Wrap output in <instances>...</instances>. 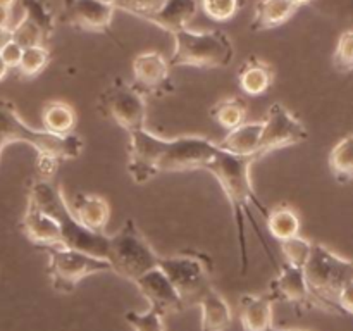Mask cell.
<instances>
[{"mask_svg": "<svg viewBox=\"0 0 353 331\" xmlns=\"http://www.w3.org/2000/svg\"><path fill=\"white\" fill-rule=\"evenodd\" d=\"M7 72H9V66H7L6 61H3V59L0 57V81H2V79L6 78Z\"/></svg>", "mask_w": 353, "mask_h": 331, "instance_id": "obj_40", "label": "cell"}, {"mask_svg": "<svg viewBox=\"0 0 353 331\" xmlns=\"http://www.w3.org/2000/svg\"><path fill=\"white\" fill-rule=\"evenodd\" d=\"M10 40V28H0V48Z\"/></svg>", "mask_w": 353, "mask_h": 331, "instance_id": "obj_39", "label": "cell"}, {"mask_svg": "<svg viewBox=\"0 0 353 331\" xmlns=\"http://www.w3.org/2000/svg\"><path fill=\"white\" fill-rule=\"evenodd\" d=\"M159 268L164 271L169 281L178 292L183 305L195 307L212 290V262L205 254L179 252L176 255L159 257Z\"/></svg>", "mask_w": 353, "mask_h": 331, "instance_id": "obj_7", "label": "cell"}, {"mask_svg": "<svg viewBox=\"0 0 353 331\" xmlns=\"http://www.w3.org/2000/svg\"><path fill=\"white\" fill-rule=\"evenodd\" d=\"M21 2H23L24 16L30 17L34 24H38V28L43 31L45 38L48 40L55 30V16L50 3L47 0H21Z\"/></svg>", "mask_w": 353, "mask_h": 331, "instance_id": "obj_29", "label": "cell"}, {"mask_svg": "<svg viewBox=\"0 0 353 331\" xmlns=\"http://www.w3.org/2000/svg\"><path fill=\"white\" fill-rule=\"evenodd\" d=\"M71 210L76 219L95 233H103L110 217V207L103 197L78 192L72 199Z\"/></svg>", "mask_w": 353, "mask_h": 331, "instance_id": "obj_18", "label": "cell"}, {"mask_svg": "<svg viewBox=\"0 0 353 331\" xmlns=\"http://www.w3.org/2000/svg\"><path fill=\"white\" fill-rule=\"evenodd\" d=\"M199 12V0H164L161 9L148 14L145 21L154 23L155 26L176 33V31L188 28V23Z\"/></svg>", "mask_w": 353, "mask_h": 331, "instance_id": "obj_19", "label": "cell"}, {"mask_svg": "<svg viewBox=\"0 0 353 331\" xmlns=\"http://www.w3.org/2000/svg\"><path fill=\"white\" fill-rule=\"evenodd\" d=\"M116 7L103 0H64L62 17L71 26L85 31H105L112 23Z\"/></svg>", "mask_w": 353, "mask_h": 331, "instance_id": "obj_15", "label": "cell"}, {"mask_svg": "<svg viewBox=\"0 0 353 331\" xmlns=\"http://www.w3.org/2000/svg\"><path fill=\"white\" fill-rule=\"evenodd\" d=\"M330 169L340 183L353 181V133L341 138L330 154Z\"/></svg>", "mask_w": 353, "mask_h": 331, "instance_id": "obj_27", "label": "cell"}, {"mask_svg": "<svg viewBox=\"0 0 353 331\" xmlns=\"http://www.w3.org/2000/svg\"><path fill=\"white\" fill-rule=\"evenodd\" d=\"M133 283L140 290L141 295L147 299V302L150 303L152 309H155L162 316L185 310L178 292L159 265L141 274Z\"/></svg>", "mask_w": 353, "mask_h": 331, "instance_id": "obj_14", "label": "cell"}, {"mask_svg": "<svg viewBox=\"0 0 353 331\" xmlns=\"http://www.w3.org/2000/svg\"><path fill=\"white\" fill-rule=\"evenodd\" d=\"M209 116L214 123L219 126L226 128L228 131L233 128L240 126L245 123V116H247V103L238 97H231V99H223L219 102L214 103L209 110Z\"/></svg>", "mask_w": 353, "mask_h": 331, "instance_id": "obj_26", "label": "cell"}, {"mask_svg": "<svg viewBox=\"0 0 353 331\" xmlns=\"http://www.w3.org/2000/svg\"><path fill=\"white\" fill-rule=\"evenodd\" d=\"M240 303V323L243 331H269L272 324V305L274 302L268 293H243L238 300Z\"/></svg>", "mask_w": 353, "mask_h": 331, "instance_id": "obj_17", "label": "cell"}, {"mask_svg": "<svg viewBox=\"0 0 353 331\" xmlns=\"http://www.w3.org/2000/svg\"><path fill=\"white\" fill-rule=\"evenodd\" d=\"M274 72L265 61L257 57H250L238 69V85L241 92L250 97L264 95L272 85Z\"/></svg>", "mask_w": 353, "mask_h": 331, "instance_id": "obj_22", "label": "cell"}, {"mask_svg": "<svg viewBox=\"0 0 353 331\" xmlns=\"http://www.w3.org/2000/svg\"><path fill=\"white\" fill-rule=\"evenodd\" d=\"M264 219L271 237L276 238L279 243L300 234V226H302L300 216L288 203H279L272 209H268Z\"/></svg>", "mask_w": 353, "mask_h": 331, "instance_id": "obj_24", "label": "cell"}, {"mask_svg": "<svg viewBox=\"0 0 353 331\" xmlns=\"http://www.w3.org/2000/svg\"><path fill=\"white\" fill-rule=\"evenodd\" d=\"M28 143L40 154L38 164L59 166L62 161H72L85 148L83 137L74 131L69 134H55L45 130H34L21 119L16 106L10 100L0 99V143Z\"/></svg>", "mask_w": 353, "mask_h": 331, "instance_id": "obj_4", "label": "cell"}, {"mask_svg": "<svg viewBox=\"0 0 353 331\" xmlns=\"http://www.w3.org/2000/svg\"><path fill=\"white\" fill-rule=\"evenodd\" d=\"M254 161H255L254 157L234 155V154H230V152L223 150V148H219V150L216 152V155L209 161V164L205 166L207 171H209L210 174L216 176L221 188L224 190L231 207H233V219H234V228H236L238 250H240L241 274H247L248 272L247 223L250 224V226L254 228L255 233H257L259 240H261L269 261L276 265V269L279 268L278 261H276V255L272 254L271 247H269L268 241H265L264 234H262L261 228H259L257 221H255L254 214H252V209H250V205L254 203V205L259 209V212L262 214V217H265V214H268V207L257 199V193H255L254 186H252L250 166L254 164Z\"/></svg>", "mask_w": 353, "mask_h": 331, "instance_id": "obj_2", "label": "cell"}, {"mask_svg": "<svg viewBox=\"0 0 353 331\" xmlns=\"http://www.w3.org/2000/svg\"><path fill=\"white\" fill-rule=\"evenodd\" d=\"M338 305H340L341 312L353 316V279L343 286V290L338 295Z\"/></svg>", "mask_w": 353, "mask_h": 331, "instance_id": "obj_37", "label": "cell"}, {"mask_svg": "<svg viewBox=\"0 0 353 331\" xmlns=\"http://www.w3.org/2000/svg\"><path fill=\"white\" fill-rule=\"evenodd\" d=\"M126 321L134 331H165L164 316L159 314L155 309H148L145 312H126Z\"/></svg>", "mask_w": 353, "mask_h": 331, "instance_id": "obj_32", "label": "cell"}, {"mask_svg": "<svg viewBox=\"0 0 353 331\" xmlns=\"http://www.w3.org/2000/svg\"><path fill=\"white\" fill-rule=\"evenodd\" d=\"M3 148H6V145H3V143H0V155H2V152H3Z\"/></svg>", "mask_w": 353, "mask_h": 331, "instance_id": "obj_44", "label": "cell"}, {"mask_svg": "<svg viewBox=\"0 0 353 331\" xmlns=\"http://www.w3.org/2000/svg\"><path fill=\"white\" fill-rule=\"evenodd\" d=\"M133 86L143 95H168L174 90L171 66L159 52H141L133 59Z\"/></svg>", "mask_w": 353, "mask_h": 331, "instance_id": "obj_13", "label": "cell"}, {"mask_svg": "<svg viewBox=\"0 0 353 331\" xmlns=\"http://www.w3.org/2000/svg\"><path fill=\"white\" fill-rule=\"evenodd\" d=\"M97 110L128 133L147 128L145 95L134 88L133 83H128L123 78H116L100 93Z\"/></svg>", "mask_w": 353, "mask_h": 331, "instance_id": "obj_10", "label": "cell"}, {"mask_svg": "<svg viewBox=\"0 0 353 331\" xmlns=\"http://www.w3.org/2000/svg\"><path fill=\"white\" fill-rule=\"evenodd\" d=\"M16 0H0V7H6V9H12Z\"/></svg>", "mask_w": 353, "mask_h": 331, "instance_id": "obj_41", "label": "cell"}, {"mask_svg": "<svg viewBox=\"0 0 353 331\" xmlns=\"http://www.w3.org/2000/svg\"><path fill=\"white\" fill-rule=\"evenodd\" d=\"M48 255V276L54 290L61 293H72L79 281L92 274L112 271L110 262L103 257L86 254L68 247H43Z\"/></svg>", "mask_w": 353, "mask_h": 331, "instance_id": "obj_9", "label": "cell"}, {"mask_svg": "<svg viewBox=\"0 0 353 331\" xmlns=\"http://www.w3.org/2000/svg\"><path fill=\"white\" fill-rule=\"evenodd\" d=\"M50 62V50L45 45H34V47L23 48V57H21L17 72L23 78H34L40 74Z\"/></svg>", "mask_w": 353, "mask_h": 331, "instance_id": "obj_28", "label": "cell"}, {"mask_svg": "<svg viewBox=\"0 0 353 331\" xmlns=\"http://www.w3.org/2000/svg\"><path fill=\"white\" fill-rule=\"evenodd\" d=\"M128 134V172L138 185L150 181L161 172L205 169L219 150L216 141L203 137L162 138L147 128Z\"/></svg>", "mask_w": 353, "mask_h": 331, "instance_id": "obj_1", "label": "cell"}, {"mask_svg": "<svg viewBox=\"0 0 353 331\" xmlns=\"http://www.w3.org/2000/svg\"><path fill=\"white\" fill-rule=\"evenodd\" d=\"M296 7L292 0H259L254 10L252 30L262 31L285 24L295 14Z\"/></svg>", "mask_w": 353, "mask_h": 331, "instance_id": "obj_23", "label": "cell"}, {"mask_svg": "<svg viewBox=\"0 0 353 331\" xmlns=\"http://www.w3.org/2000/svg\"><path fill=\"white\" fill-rule=\"evenodd\" d=\"M262 124L264 128H262L261 145H259L261 157L272 150L302 143L309 137L305 124L281 102H274L269 106Z\"/></svg>", "mask_w": 353, "mask_h": 331, "instance_id": "obj_11", "label": "cell"}, {"mask_svg": "<svg viewBox=\"0 0 353 331\" xmlns=\"http://www.w3.org/2000/svg\"><path fill=\"white\" fill-rule=\"evenodd\" d=\"M28 199L57 221L62 234V247L107 259L110 237L105 233L90 231L76 219L61 185H55L45 178L33 179L28 190Z\"/></svg>", "mask_w": 353, "mask_h": 331, "instance_id": "obj_3", "label": "cell"}, {"mask_svg": "<svg viewBox=\"0 0 353 331\" xmlns=\"http://www.w3.org/2000/svg\"><path fill=\"white\" fill-rule=\"evenodd\" d=\"M23 231L28 240L33 241L38 247L43 248L54 247V245L62 247V234L57 221L30 199L26 200V209H24Z\"/></svg>", "mask_w": 353, "mask_h": 331, "instance_id": "obj_16", "label": "cell"}, {"mask_svg": "<svg viewBox=\"0 0 353 331\" xmlns=\"http://www.w3.org/2000/svg\"><path fill=\"white\" fill-rule=\"evenodd\" d=\"M262 121H252V123H241L240 126L228 131L224 140L221 141L219 148L230 152L234 155H243V157H254L257 161L259 145H261L262 137Z\"/></svg>", "mask_w": 353, "mask_h": 331, "instance_id": "obj_20", "label": "cell"}, {"mask_svg": "<svg viewBox=\"0 0 353 331\" xmlns=\"http://www.w3.org/2000/svg\"><path fill=\"white\" fill-rule=\"evenodd\" d=\"M10 38L23 48L47 43V38H45L43 31L28 16H23L19 23L10 26Z\"/></svg>", "mask_w": 353, "mask_h": 331, "instance_id": "obj_30", "label": "cell"}, {"mask_svg": "<svg viewBox=\"0 0 353 331\" xmlns=\"http://www.w3.org/2000/svg\"><path fill=\"white\" fill-rule=\"evenodd\" d=\"M202 310L200 331H228L233 324V312L228 300L216 288L209 290L199 303Z\"/></svg>", "mask_w": 353, "mask_h": 331, "instance_id": "obj_21", "label": "cell"}, {"mask_svg": "<svg viewBox=\"0 0 353 331\" xmlns=\"http://www.w3.org/2000/svg\"><path fill=\"white\" fill-rule=\"evenodd\" d=\"M78 116L71 103L64 100H50L41 109V124L45 131L55 134H69L74 131Z\"/></svg>", "mask_w": 353, "mask_h": 331, "instance_id": "obj_25", "label": "cell"}, {"mask_svg": "<svg viewBox=\"0 0 353 331\" xmlns=\"http://www.w3.org/2000/svg\"><path fill=\"white\" fill-rule=\"evenodd\" d=\"M269 331H305V330H279V328H274V326H272L271 330H269Z\"/></svg>", "mask_w": 353, "mask_h": 331, "instance_id": "obj_43", "label": "cell"}, {"mask_svg": "<svg viewBox=\"0 0 353 331\" xmlns=\"http://www.w3.org/2000/svg\"><path fill=\"white\" fill-rule=\"evenodd\" d=\"M281 250L283 255H285V262L296 265V268H303L305 262L309 261L310 250H312V241L296 234V237L281 241Z\"/></svg>", "mask_w": 353, "mask_h": 331, "instance_id": "obj_31", "label": "cell"}, {"mask_svg": "<svg viewBox=\"0 0 353 331\" xmlns=\"http://www.w3.org/2000/svg\"><path fill=\"white\" fill-rule=\"evenodd\" d=\"M303 274L321 309L343 314L338 305V295L353 279V261L341 257L326 245L312 243L309 261L303 265Z\"/></svg>", "mask_w": 353, "mask_h": 331, "instance_id": "obj_5", "label": "cell"}, {"mask_svg": "<svg viewBox=\"0 0 353 331\" xmlns=\"http://www.w3.org/2000/svg\"><path fill=\"white\" fill-rule=\"evenodd\" d=\"M292 2L295 3V7H296V9H299V7H302V6H307V3L314 2V0H292Z\"/></svg>", "mask_w": 353, "mask_h": 331, "instance_id": "obj_42", "label": "cell"}, {"mask_svg": "<svg viewBox=\"0 0 353 331\" xmlns=\"http://www.w3.org/2000/svg\"><path fill=\"white\" fill-rule=\"evenodd\" d=\"M10 9H6V7H0V28H10Z\"/></svg>", "mask_w": 353, "mask_h": 331, "instance_id": "obj_38", "label": "cell"}, {"mask_svg": "<svg viewBox=\"0 0 353 331\" xmlns=\"http://www.w3.org/2000/svg\"><path fill=\"white\" fill-rule=\"evenodd\" d=\"M103 2H109V3H112V6H114V2H116V0H103Z\"/></svg>", "mask_w": 353, "mask_h": 331, "instance_id": "obj_45", "label": "cell"}, {"mask_svg": "<svg viewBox=\"0 0 353 331\" xmlns=\"http://www.w3.org/2000/svg\"><path fill=\"white\" fill-rule=\"evenodd\" d=\"M202 10L217 23L230 21L240 9V0H202Z\"/></svg>", "mask_w": 353, "mask_h": 331, "instance_id": "obj_34", "label": "cell"}, {"mask_svg": "<svg viewBox=\"0 0 353 331\" xmlns=\"http://www.w3.org/2000/svg\"><path fill=\"white\" fill-rule=\"evenodd\" d=\"M172 37L174 52L169 59L171 69L183 66L199 69L226 68L234 57L233 41L221 30L195 31L183 28Z\"/></svg>", "mask_w": 353, "mask_h": 331, "instance_id": "obj_6", "label": "cell"}, {"mask_svg": "<svg viewBox=\"0 0 353 331\" xmlns=\"http://www.w3.org/2000/svg\"><path fill=\"white\" fill-rule=\"evenodd\" d=\"M0 57L6 61V64L9 66V69H17V66H19L21 62V57H23V47L17 45L16 41L10 38V40L0 48Z\"/></svg>", "mask_w": 353, "mask_h": 331, "instance_id": "obj_36", "label": "cell"}, {"mask_svg": "<svg viewBox=\"0 0 353 331\" xmlns=\"http://www.w3.org/2000/svg\"><path fill=\"white\" fill-rule=\"evenodd\" d=\"M159 257L161 255L152 248L131 217L126 219L119 231L110 237L107 261L110 262L112 271L121 278L134 281L147 271L157 268Z\"/></svg>", "mask_w": 353, "mask_h": 331, "instance_id": "obj_8", "label": "cell"}, {"mask_svg": "<svg viewBox=\"0 0 353 331\" xmlns=\"http://www.w3.org/2000/svg\"><path fill=\"white\" fill-rule=\"evenodd\" d=\"M268 295L272 302H286L299 310L321 309L319 302L307 285L303 268L285 262L278 268V274L269 283Z\"/></svg>", "mask_w": 353, "mask_h": 331, "instance_id": "obj_12", "label": "cell"}, {"mask_svg": "<svg viewBox=\"0 0 353 331\" xmlns=\"http://www.w3.org/2000/svg\"><path fill=\"white\" fill-rule=\"evenodd\" d=\"M333 66L340 72L353 71V30H347L340 34L336 50L333 54Z\"/></svg>", "mask_w": 353, "mask_h": 331, "instance_id": "obj_33", "label": "cell"}, {"mask_svg": "<svg viewBox=\"0 0 353 331\" xmlns=\"http://www.w3.org/2000/svg\"><path fill=\"white\" fill-rule=\"evenodd\" d=\"M162 3H164V0H116V2H114V7L145 19L148 14L161 9Z\"/></svg>", "mask_w": 353, "mask_h": 331, "instance_id": "obj_35", "label": "cell"}]
</instances>
